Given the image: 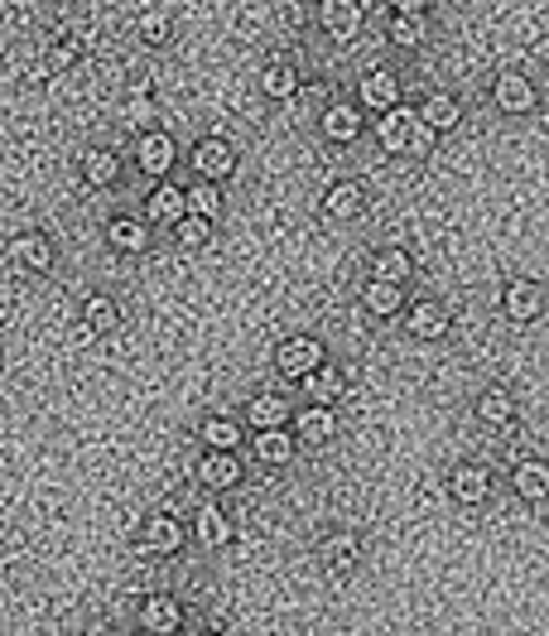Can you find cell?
Returning <instances> with one entry per match:
<instances>
[{"instance_id": "obj_1", "label": "cell", "mask_w": 549, "mask_h": 636, "mask_svg": "<svg viewBox=\"0 0 549 636\" xmlns=\"http://www.w3.org/2000/svg\"><path fill=\"white\" fill-rule=\"evenodd\" d=\"M376 140H380V150L400 154V160H429L434 145H439V136L420 121V111L405 107V102L376 121Z\"/></svg>"}, {"instance_id": "obj_2", "label": "cell", "mask_w": 549, "mask_h": 636, "mask_svg": "<svg viewBox=\"0 0 549 636\" xmlns=\"http://www.w3.org/2000/svg\"><path fill=\"white\" fill-rule=\"evenodd\" d=\"M501 319L507 323H540L545 319V309H549V289L540 280H507L501 285Z\"/></svg>"}, {"instance_id": "obj_3", "label": "cell", "mask_w": 549, "mask_h": 636, "mask_svg": "<svg viewBox=\"0 0 549 636\" xmlns=\"http://www.w3.org/2000/svg\"><path fill=\"white\" fill-rule=\"evenodd\" d=\"M188 164H194V174L203 178V184H227L232 174H237V145L232 140H222V136H208V140H198L194 150H188Z\"/></svg>"}, {"instance_id": "obj_4", "label": "cell", "mask_w": 549, "mask_h": 636, "mask_svg": "<svg viewBox=\"0 0 549 636\" xmlns=\"http://www.w3.org/2000/svg\"><path fill=\"white\" fill-rule=\"evenodd\" d=\"M323 342L319 338H309V333H299V338H285L275 348V372L285 376V382H304L309 372H319L323 366Z\"/></svg>"}, {"instance_id": "obj_5", "label": "cell", "mask_w": 549, "mask_h": 636, "mask_svg": "<svg viewBox=\"0 0 549 636\" xmlns=\"http://www.w3.org/2000/svg\"><path fill=\"white\" fill-rule=\"evenodd\" d=\"M491 102H497L501 116H531L535 107H540V87L531 83L525 73H497V83H491Z\"/></svg>"}, {"instance_id": "obj_6", "label": "cell", "mask_w": 549, "mask_h": 636, "mask_svg": "<svg viewBox=\"0 0 549 636\" xmlns=\"http://www.w3.org/2000/svg\"><path fill=\"white\" fill-rule=\"evenodd\" d=\"M319 564L328 578H352L362 569V540L352 531H333L319 540Z\"/></svg>"}, {"instance_id": "obj_7", "label": "cell", "mask_w": 549, "mask_h": 636, "mask_svg": "<svg viewBox=\"0 0 549 636\" xmlns=\"http://www.w3.org/2000/svg\"><path fill=\"white\" fill-rule=\"evenodd\" d=\"M400 323H405V333L414 342H439V338H448V328H453V314H448L439 299H414V304H405Z\"/></svg>"}, {"instance_id": "obj_8", "label": "cell", "mask_w": 549, "mask_h": 636, "mask_svg": "<svg viewBox=\"0 0 549 636\" xmlns=\"http://www.w3.org/2000/svg\"><path fill=\"white\" fill-rule=\"evenodd\" d=\"M400 97H405V87H400V73L396 68H372L362 73V83H357V107L362 111H396Z\"/></svg>"}, {"instance_id": "obj_9", "label": "cell", "mask_w": 549, "mask_h": 636, "mask_svg": "<svg viewBox=\"0 0 549 636\" xmlns=\"http://www.w3.org/2000/svg\"><path fill=\"white\" fill-rule=\"evenodd\" d=\"M188 545V531L184 521L170 516V511H154V516H145L140 526V550L145 554H160V560H170V554H178Z\"/></svg>"}, {"instance_id": "obj_10", "label": "cell", "mask_w": 549, "mask_h": 636, "mask_svg": "<svg viewBox=\"0 0 549 636\" xmlns=\"http://www.w3.org/2000/svg\"><path fill=\"white\" fill-rule=\"evenodd\" d=\"M491 492H497V483H491V473L482 463H458L453 473H448V497H453L458 507H487Z\"/></svg>"}, {"instance_id": "obj_11", "label": "cell", "mask_w": 549, "mask_h": 636, "mask_svg": "<svg viewBox=\"0 0 549 636\" xmlns=\"http://www.w3.org/2000/svg\"><path fill=\"white\" fill-rule=\"evenodd\" d=\"M174 160H178V145H174L170 130H140V140H136V170L140 174H150V178L164 184V174L174 170Z\"/></svg>"}, {"instance_id": "obj_12", "label": "cell", "mask_w": 549, "mask_h": 636, "mask_svg": "<svg viewBox=\"0 0 549 636\" xmlns=\"http://www.w3.org/2000/svg\"><path fill=\"white\" fill-rule=\"evenodd\" d=\"M366 203H372L366 184H357V178H338V184L323 194V217H333V222H357V217H366Z\"/></svg>"}, {"instance_id": "obj_13", "label": "cell", "mask_w": 549, "mask_h": 636, "mask_svg": "<svg viewBox=\"0 0 549 636\" xmlns=\"http://www.w3.org/2000/svg\"><path fill=\"white\" fill-rule=\"evenodd\" d=\"M289 429H295L299 444L323 449V444H333V434H338V415H333V406H304L289 415Z\"/></svg>"}, {"instance_id": "obj_14", "label": "cell", "mask_w": 549, "mask_h": 636, "mask_svg": "<svg viewBox=\"0 0 549 636\" xmlns=\"http://www.w3.org/2000/svg\"><path fill=\"white\" fill-rule=\"evenodd\" d=\"M10 261L29 275H49L59 251H53V237H43V232H20V237L10 241Z\"/></svg>"}, {"instance_id": "obj_15", "label": "cell", "mask_w": 549, "mask_h": 636, "mask_svg": "<svg viewBox=\"0 0 549 636\" xmlns=\"http://www.w3.org/2000/svg\"><path fill=\"white\" fill-rule=\"evenodd\" d=\"M362 20H366V5H357V0H323L319 5V29L328 39H357V29H362Z\"/></svg>"}, {"instance_id": "obj_16", "label": "cell", "mask_w": 549, "mask_h": 636, "mask_svg": "<svg viewBox=\"0 0 549 636\" xmlns=\"http://www.w3.org/2000/svg\"><path fill=\"white\" fill-rule=\"evenodd\" d=\"M251 449H255V459H261L265 467H285V463H295L299 439H295L289 424H275V429H255L251 434Z\"/></svg>"}, {"instance_id": "obj_17", "label": "cell", "mask_w": 549, "mask_h": 636, "mask_svg": "<svg viewBox=\"0 0 549 636\" xmlns=\"http://www.w3.org/2000/svg\"><path fill=\"white\" fill-rule=\"evenodd\" d=\"M319 130H323V140H333V145H352V140H362V130H366L362 107H352V102H333V107L319 116Z\"/></svg>"}, {"instance_id": "obj_18", "label": "cell", "mask_w": 549, "mask_h": 636, "mask_svg": "<svg viewBox=\"0 0 549 636\" xmlns=\"http://www.w3.org/2000/svg\"><path fill=\"white\" fill-rule=\"evenodd\" d=\"M511 492L531 507H545L549 501V459H521L511 467Z\"/></svg>"}, {"instance_id": "obj_19", "label": "cell", "mask_w": 549, "mask_h": 636, "mask_svg": "<svg viewBox=\"0 0 549 636\" xmlns=\"http://www.w3.org/2000/svg\"><path fill=\"white\" fill-rule=\"evenodd\" d=\"M140 632H184V602L170 598V594H150L140 602Z\"/></svg>"}, {"instance_id": "obj_20", "label": "cell", "mask_w": 549, "mask_h": 636, "mask_svg": "<svg viewBox=\"0 0 549 636\" xmlns=\"http://www.w3.org/2000/svg\"><path fill=\"white\" fill-rule=\"evenodd\" d=\"M198 483H203L208 492H237L241 487V453H208V459L198 463Z\"/></svg>"}, {"instance_id": "obj_21", "label": "cell", "mask_w": 549, "mask_h": 636, "mask_svg": "<svg viewBox=\"0 0 549 636\" xmlns=\"http://www.w3.org/2000/svg\"><path fill=\"white\" fill-rule=\"evenodd\" d=\"M178 217H188V194L174 184H154L150 198H145V222H160V227H174Z\"/></svg>"}, {"instance_id": "obj_22", "label": "cell", "mask_w": 549, "mask_h": 636, "mask_svg": "<svg viewBox=\"0 0 549 636\" xmlns=\"http://www.w3.org/2000/svg\"><path fill=\"white\" fill-rule=\"evenodd\" d=\"M420 121L434 130V136H448V130L463 126V102L453 92H429L420 102Z\"/></svg>"}, {"instance_id": "obj_23", "label": "cell", "mask_w": 549, "mask_h": 636, "mask_svg": "<svg viewBox=\"0 0 549 636\" xmlns=\"http://www.w3.org/2000/svg\"><path fill=\"white\" fill-rule=\"evenodd\" d=\"M299 386H304L309 406H338V400L347 396V372L342 366H333V362H323L319 372H309Z\"/></svg>"}, {"instance_id": "obj_24", "label": "cell", "mask_w": 549, "mask_h": 636, "mask_svg": "<svg viewBox=\"0 0 549 636\" xmlns=\"http://www.w3.org/2000/svg\"><path fill=\"white\" fill-rule=\"evenodd\" d=\"M107 247L116 255H140L150 247V222L145 217H111L107 222Z\"/></svg>"}, {"instance_id": "obj_25", "label": "cell", "mask_w": 549, "mask_h": 636, "mask_svg": "<svg viewBox=\"0 0 549 636\" xmlns=\"http://www.w3.org/2000/svg\"><path fill=\"white\" fill-rule=\"evenodd\" d=\"M261 97H271V102H289V97H299V87H304V77H299V68L289 59H275L261 68Z\"/></svg>"}, {"instance_id": "obj_26", "label": "cell", "mask_w": 549, "mask_h": 636, "mask_svg": "<svg viewBox=\"0 0 549 636\" xmlns=\"http://www.w3.org/2000/svg\"><path fill=\"white\" fill-rule=\"evenodd\" d=\"M83 184L87 188H116L121 184V154L107 150V145L83 150Z\"/></svg>"}, {"instance_id": "obj_27", "label": "cell", "mask_w": 549, "mask_h": 636, "mask_svg": "<svg viewBox=\"0 0 549 636\" xmlns=\"http://www.w3.org/2000/svg\"><path fill=\"white\" fill-rule=\"evenodd\" d=\"M400 15H390V43H400V49H414V43H424V35H429V20H424L420 0H405V5H396Z\"/></svg>"}, {"instance_id": "obj_28", "label": "cell", "mask_w": 549, "mask_h": 636, "mask_svg": "<svg viewBox=\"0 0 549 636\" xmlns=\"http://www.w3.org/2000/svg\"><path fill=\"white\" fill-rule=\"evenodd\" d=\"M241 429L246 424L232 420V415H208L203 424H198V439H203L208 453H237L241 449Z\"/></svg>"}, {"instance_id": "obj_29", "label": "cell", "mask_w": 549, "mask_h": 636, "mask_svg": "<svg viewBox=\"0 0 549 636\" xmlns=\"http://www.w3.org/2000/svg\"><path fill=\"white\" fill-rule=\"evenodd\" d=\"M405 285H386V280H366L362 285V309L372 319H400L405 314V295H400Z\"/></svg>"}, {"instance_id": "obj_30", "label": "cell", "mask_w": 549, "mask_h": 636, "mask_svg": "<svg viewBox=\"0 0 549 636\" xmlns=\"http://www.w3.org/2000/svg\"><path fill=\"white\" fill-rule=\"evenodd\" d=\"M473 415L482 424H491V429H507V424L515 420V396L507 386H487L482 396L473 400Z\"/></svg>"}, {"instance_id": "obj_31", "label": "cell", "mask_w": 549, "mask_h": 636, "mask_svg": "<svg viewBox=\"0 0 549 636\" xmlns=\"http://www.w3.org/2000/svg\"><path fill=\"white\" fill-rule=\"evenodd\" d=\"M232 535H237V526H232V516L222 507H203L194 521V540L203 545V550H222V545H232Z\"/></svg>"}, {"instance_id": "obj_32", "label": "cell", "mask_w": 549, "mask_h": 636, "mask_svg": "<svg viewBox=\"0 0 549 636\" xmlns=\"http://www.w3.org/2000/svg\"><path fill=\"white\" fill-rule=\"evenodd\" d=\"M241 424L246 429H275V424H289V406L279 396H251L241 410Z\"/></svg>"}, {"instance_id": "obj_33", "label": "cell", "mask_w": 549, "mask_h": 636, "mask_svg": "<svg viewBox=\"0 0 549 636\" xmlns=\"http://www.w3.org/2000/svg\"><path fill=\"white\" fill-rule=\"evenodd\" d=\"M414 275V261H410V251H400V247H380L372 255V280H386V285H405Z\"/></svg>"}, {"instance_id": "obj_34", "label": "cell", "mask_w": 549, "mask_h": 636, "mask_svg": "<svg viewBox=\"0 0 549 636\" xmlns=\"http://www.w3.org/2000/svg\"><path fill=\"white\" fill-rule=\"evenodd\" d=\"M121 323V304L111 295H87L83 299V328L87 333H111Z\"/></svg>"}, {"instance_id": "obj_35", "label": "cell", "mask_w": 549, "mask_h": 636, "mask_svg": "<svg viewBox=\"0 0 549 636\" xmlns=\"http://www.w3.org/2000/svg\"><path fill=\"white\" fill-rule=\"evenodd\" d=\"M184 194H188V212H194V217H208V222L222 217V203H227V198H222L217 184H203V178H194V188H184Z\"/></svg>"}, {"instance_id": "obj_36", "label": "cell", "mask_w": 549, "mask_h": 636, "mask_svg": "<svg viewBox=\"0 0 549 636\" xmlns=\"http://www.w3.org/2000/svg\"><path fill=\"white\" fill-rule=\"evenodd\" d=\"M170 232H174V241L184 251H198V247H208V241H212V222L208 217H194V212H188V217H178Z\"/></svg>"}, {"instance_id": "obj_37", "label": "cell", "mask_w": 549, "mask_h": 636, "mask_svg": "<svg viewBox=\"0 0 549 636\" xmlns=\"http://www.w3.org/2000/svg\"><path fill=\"white\" fill-rule=\"evenodd\" d=\"M136 35L150 43V49H160V43H170V35H174V20L164 15V10H140Z\"/></svg>"}, {"instance_id": "obj_38", "label": "cell", "mask_w": 549, "mask_h": 636, "mask_svg": "<svg viewBox=\"0 0 549 636\" xmlns=\"http://www.w3.org/2000/svg\"><path fill=\"white\" fill-rule=\"evenodd\" d=\"M77 59H83V43H77V39H53L49 53H43V68H49V73H63V68H73Z\"/></svg>"}, {"instance_id": "obj_39", "label": "cell", "mask_w": 549, "mask_h": 636, "mask_svg": "<svg viewBox=\"0 0 549 636\" xmlns=\"http://www.w3.org/2000/svg\"><path fill=\"white\" fill-rule=\"evenodd\" d=\"M121 116H126V126H154V121H160V107H154L145 92H136L126 107H121Z\"/></svg>"}]
</instances>
